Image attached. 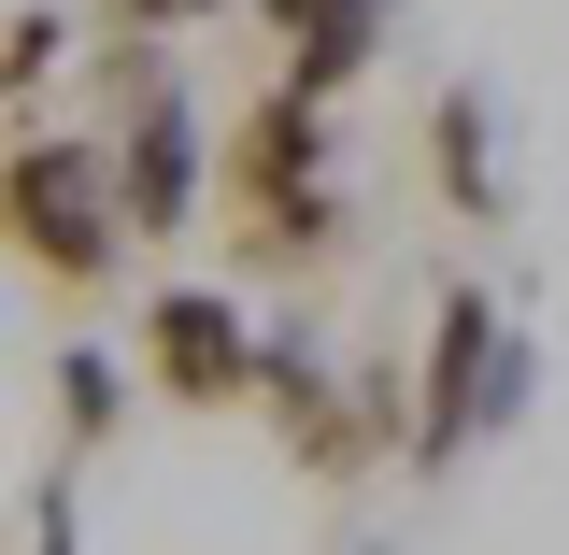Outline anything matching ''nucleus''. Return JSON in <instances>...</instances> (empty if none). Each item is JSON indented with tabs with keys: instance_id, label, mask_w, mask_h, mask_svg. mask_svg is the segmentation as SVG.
Instances as JSON below:
<instances>
[{
	"instance_id": "nucleus-1",
	"label": "nucleus",
	"mask_w": 569,
	"mask_h": 555,
	"mask_svg": "<svg viewBox=\"0 0 569 555\" xmlns=\"http://www.w3.org/2000/svg\"><path fill=\"white\" fill-rule=\"evenodd\" d=\"M200 214L213 242H228V271L242 285H313L342 257V157H328V100H299V86H257L242 100V129L213 142L200 171Z\"/></svg>"
},
{
	"instance_id": "nucleus-2",
	"label": "nucleus",
	"mask_w": 569,
	"mask_h": 555,
	"mask_svg": "<svg viewBox=\"0 0 569 555\" xmlns=\"http://www.w3.org/2000/svg\"><path fill=\"white\" fill-rule=\"evenodd\" d=\"M100 186H114V228L129 242H171V228H200V115H186V86L157 43H100Z\"/></svg>"
},
{
	"instance_id": "nucleus-3",
	"label": "nucleus",
	"mask_w": 569,
	"mask_h": 555,
	"mask_svg": "<svg viewBox=\"0 0 569 555\" xmlns=\"http://www.w3.org/2000/svg\"><path fill=\"white\" fill-rule=\"evenodd\" d=\"M0 242L58 285V299H100L114 285L129 228H114V186H100V142L86 129H14L0 142Z\"/></svg>"
},
{
	"instance_id": "nucleus-4",
	"label": "nucleus",
	"mask_w": 569,
	"mask_h": 555,
	"mask_svg": "<svg viewBox=\"0 0 569 555\" xmlns=\"http://www.w3.org/2000/svg\"><path fill=\"white\" fill-rule=\"evenodd\" d=\"M512 399H527V343H512V314H498L485 285H441V314H427V385H413L399 456H413V470H456L485 427H512Z\"/></svg>"
},
{
	"instance_id": "nucleus-5",
	"label": "nucleus",
	"mask_w": 569,
	"mask_h": 555,
	"mask_svg": "<svg viewBox=\"0 0 569 555\" xmlns=\"http://www.w3.org/2000/svg\"><path fill=\"white\" fill-rule=\"evenodd\" d=\"M129 356H142V385H157L171 414H242V385H257V314H242L228 285H157Z\"/></svg>"
},
{
	"instance_id": "nucleus-6",
	"label": "nucleus",
	"mask_w": 569,
	"mask_h": 555,
	"mask_svg": "<svg viewBox=\"0 0 569 555\" xmlns=\"http://www.w3.org/2000/svg\"><path fill=\"white\" fill-rule=\"evenodd\" d=\"M242 399L271 414V442L313 470V485H370V470H385V442L356 427V385L328 370L313 328H257V385H242Z\"/></svg>"
},
{
	"instance_id": "nucleus-7",
	"label": "nucleus",
	"mask_w": 569,
	"mask_h": 555,
	"mask_svg": "<svg viewBox=\"0 0 569 555\" xmlns=\"http://www.w3.org/2000/svg\"><path fill=\"white\" fill-rule=\"evenodd\" d=\"M257 29L284 43V86L299 100H342L370 71V43H385V0H257Z\"/></svg>"
},
{
	"instance_id": "nucleus-8",
	"label": "nucleus",
	"mask_w": 569,
	"mask_h": 555,
	"mask_svg": "<svg viewBox=\"0 0 569 555\" xmlns=\"http://www.w3.org/2000/svg\"><path fill=\"white\" fill-rule=\"evenodd\" d=\"M427 171H441V214H456V228H498V214H512L498 142H485V86H441V100H427Z\"/></svg>"
},
{
	"instance_id": "nucleus-9",
	"label": "nucleus",
	"mask_w": 569,
	"mask_h": 555,
	"mask_svg": "<svg viewBox=\"0 0 569 555\" xmlns=\"http://www.w3.org/2000/svg\"><path fill=\"white\" fill-rule=\"evenodd\" d=\"M58 58H71V14L58 0H14V14H0V115H29V100L58 86Z\"/></svg>"
},
{
	"instance_id": "nucleus-10",
	"label": "nucleus",
	"mask_w": 569,
	"mask_h": 555,
	"mask_svg": "<svg viewBox=\"0 0 569 555\" xmlns=\"http://www.w3.org/2000/svg\"><path fill=\"white\" fill-rule=\"evenodd\" d=\"M58 442H71V456H86V442H114V414H129V370H114V356H100V343H71L58 356Z\"/></svg>"
},
{
	"instance_id": "nucleus-11",
	"label": "nucleus",
	"mask_w": 569,
	"mask_h": 555,
	"mask_svg": "<svg viewBox=\"0 0 569 555\" xmlns=\"http://www.w3.org/2000/svg\"><path fill=\"white\" fill-rule=\"evenodd\" d=\"M186 14H213V0H100V29H114V43H171Z\"/></svg>"
}]
</instances>
